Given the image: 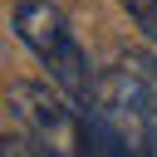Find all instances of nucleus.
<instances>
[{
    "label": "nucleus",
    "mask_w": 157,
    "mask_h": 157,
    "mask_svg": "<svg viewBox=\"0 0 157 157\" xmlns=\"http://www.w3.org/2000/svg\"><path fill=\"white\" fill-rule=\"evenodd\" d=\"M10 25H15V34L29 44V54L44 64V74H49L83 113H93V108H98L103 74L88 64V54H83L69 15H64L54 0H20V5L10 10Z\"/></svg>",
    "instance_id": "obj_2"
},
{
    "label": "nucleus",
    "mask_w": 157,
    "mask_h": 157,
    "mask_svg": "<svg viewBox=\"0 0 157 157\" xmlns=\"http://www.w3.org/2000/svg\"><path fill=\"white\" fill-rule=\"evenodd\" d=\"M123 10L132 15V25H137V34L157 49V0H123Z\"/></svg>",
    "instance_id": "obj_4"
},
{
    "label": "nucleus",
    "mask_w": 157,
    "mask_h": 157,
    "mask_svg": "<svg viewBox=\"0 0 157 157\" xmlns=\"http://www.w3.org/2000/svg\"><path fill=\"white\" fill-rule=\"evenodd\" d=\"M93 123V152H152L157 157V49L118 54L103 69Z\"/></svg>",
    "instance_id": "obj_1"
},
{
    "label": "nucleus",
    "mask_w": 157,
    "mask_h": 157,
    "mask_svg": "<svg viewBox=\"0 0 157 157\" xmlns=\"http://www.w3.org/2000/svg\"><path fill=\"white\" fill-rule=\"evenodd\" d=\"M10 113L20 118V128L44 147V157H64V152H93V123L88 113L49 78V83H15L10 88Z\"/></svg>",
    "instance_id": "obj_3"
}]
</instances>
